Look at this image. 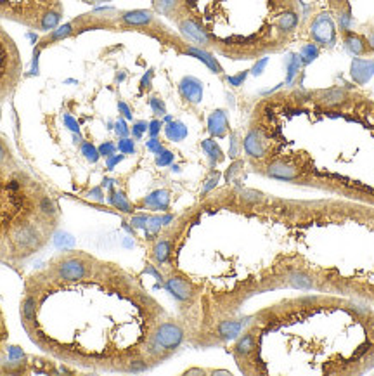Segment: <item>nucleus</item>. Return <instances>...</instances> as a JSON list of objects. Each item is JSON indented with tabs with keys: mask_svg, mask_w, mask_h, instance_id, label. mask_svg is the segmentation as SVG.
<instances>
[{
	"mask_svg": "<svg viewBox=\"0 0 374 376\" xmlns=\"http://www.w3.org/2000/svg\"><path fill=\"white\" fill-rule=\"evenodd\" d=\"M158 307L113 263L92 259L82 277L49 267L24 281L21 322L31 342L66 364L96 370H144Z\"/></svg>",
	"mask_w": 374,
	"mask_h": 376,
	"instance_id": "1",
	"label": "nucleus"
},
{
	"mask_svg": "<svg viewBox=\"0 0 374 376\" xmlns=\"http://www.w3.org/2000/svg\"><path fill=\"white\" fill-rule=\"evenodd\" d=\"M59 209L33 181L0 168V262L19 265L42 252L58 227Z\"/></svg>",
	"mask_w": 374,
	"mask_h": 376,
	"instance_id": "2",
	"label": "nucleus"
},
{
	"mask_svg": "<svg viewBox=\"0 0 374 376\" xmlns=\"http://www.w3.org/2000/svg\"><path fill=\"white\" fill-rule=\"evenodd\" d=\"M23 72L19 51L12 38L0 26V103L16 89Z\"/></svg>",
	"mask_w": 374,
	"mask_h": 376,
	"instance_id": "3",
	"label": "nucleus"
},
{
	"mask_svg": "<svg viewBox=\"0 0 374 376\" xmlns=\"http://www.w3.org/2000/svg\"><path fill=\"white\" fill-rule=\"evenodd\" d=\"M186 332L176 321H162L156 326L153 338L148 345V356L153 359H162L170 356L182 345Z\"/></svg>",
	"mask_w": 374,
	"mask_h": 376,
	"instance_id": "4",
	"label": "nucleus"
},
{
	"mask_svg": "<svg viewBox=\"0 0 374 376\" xmlns=\"http://www.w3.org/2000/svg\"><path fill=\"white\" fill-rule=\"evenodd\" d=\"M309 33L319 47H333L338 38V26L330 13H321L310 23Z\"/></svg>",
	"mask_w": 374,
	"mask_h": 376,
	"instance_id": "5",
	"label": "nucleus"
},
{
	"mask_svg": "<svg viewBox=\"0 0 374 376\" xmlns=\"http://www.w3.org/2000/svg\"><path fill=\"white\" fill-rule=\"evenodd\" d=\"M165 288L177 298L179 302H191L196 297V290L191 281L184 277L182 274H172L165 279Z\"/></svg>",
	"mask_w": 374,
	"mask_h": 376,
	"instance_id": "6",
	"label": "nucleus"
},
{
	"mask_svg": "<svg viewBox=\"0 0 374 376\" xmlns=\"http://www.w3.org/2000/svg\"><path fill=\"white\" fill-rule=\"evenodd\" d=\"M177 23H179L180 33H182L187 40H191L192 45H196V47H203V49L210 47L208 35L205 33V30H203V28L199 26L192 17L182 16L177 19Z\"/></svg>",
	"mask_w": 374,
	"mask_h": 376,
	"instance_id": "7",
	"label": "nucleus"
},
{
	"mask_svg": "<svg viewBox=\"0 0 374 376\" xmlns=\"http://www.w3.org/2000/svg\"><path fill=\"white\" fill-rule=\"evenodd\" d=\"M243 147L244 153L250 158H253V160H262V158H265V153H267L265 139L258 129H251L248 132V136L243 140Z\"/></svg>",
	"mask_w": 374,
	"mask_h": 376,
	"instance_id": "8",
	"label": "nucleus"
},
{
	"mask_svg": "<svg viewBox=\"0 0 374 376\" xmlns=\"http://www.w3.org/2000/svg\"><path fill=\"white\" fill-rule=\"evenodd\" d=\"M265 174L272 179H279V181H293V179L300 177L298 168L286 160L271 161L265 168Z\"/></svg>",
	"mask_w": 374,
	"mask_h": 376,
	"instance_id": "9",
	"label": "nucleus"
},
{
	"mask_svg": "<svg viewBox=\"0 0 374 376\" xmlns=\"http://www.w3.org/2000/svg\"><path fill=\"white\" fill-rule=\"evenodd\" d=\"M179 92L187 103L199 104L203 99V83L194 76H184L179 83Z\"/></svg>",
	"mask_w": 374,
	"mask_h": 376,
	"instance_id": "10",
	"label": "nucleus"
},
{
	"mask_svg": "<svg viewBox=\"0 0 374 376\" xmlns=\"http://www.w3.org/2000/svg\"><path fill=\"white\" fill-rule=\"evenodd\" d=\"M341 38H343L345 49H347L350 54H354V56L371 54L369 45H368V38H366L364 35L355 33V31H352V30H347V31H341Z\"/></svg>",
	"mask_w": 374,
	"mask_h": 376,
	"instance_id": "11",
	"label": "nucleus"
},
{
	"mask_svg": "<svg viewBox=\"0 0 374 376\" xmlns=\"http://www.w3.org/2000/svg\"><path fill=\"white\" fill-rule=\"evenodd\" d=\"M298 23H300L298 13L293 10L291 7H288V9L279 13L278 19H275V31H278L279 37H288V35H291L293 31L296 30Z\"/></svg>",
	"mask_w": 374,
	"mask_h": 376,
	"instance_id": "12",
	"label": "nucleus"
},
{
	"mask_svg": "<svg viewBox=\"0 0 374 376\" xmlns=\"http://www.w3.org/2000/svg\"><path fill=\"white\" fill-rule=\"evenodd\" d=\"M120 21H124L127 26H134V28H146L149 24L156 23L155 13L151 10H127V13H120Z\"/></svg>",
	"mask_w": 374,
	"mask_h": 376,
	"instance_id": "13",
	"label": "nucleus"
},
{
	"mask_svg": "<svg viewBox=\"0 0 374 376\" xmlns=\"http://www.w3.org/2000/svg\"><path fill=\"white\" fill-rule=\"evenodd\" d=\"M373 75H374V61L361 58H355L354 61H352L350 76L355 83L364 85V83H368L369 80H371Z\"/></svg>",
	"mask_w": 374,
	"mask_h": 376,
	"instance_id": "14",
	"label": "nucleus"
},
{
	"mask_svg": "<svg viewBox=\"0 0 374 376\" xmlns=\"http://www.w3.org/2000/svg\"><path fill=\"white\" fill-rule=\"evenodd\" d=\"M317 103L321 106L326 108H338L341 104H345L348 101V92L347 90L340 89V87H331V89L323 90V92L317 94Z\"/></svg>",
	"mask_w": 374,
	"mask_h": 376,
	"instance_id": "15",
	"label": "nucleus"
},
{
	"mask_svg": "<svg viewBox=\"0 0 374 376\" xmlns=\"http://www.w3.org/2000/svg\"><path fill=\"white\" fill-rule=\"evenodd\" d=\"M229 118H227V113L223 110H215L208 117V132L210 136L213 137H226L229 133Z\"/></svg>",
	"mask_w": 374,
	"mask_h": 376,
	"instance_id": "16",
	"label": "nucleus"
},
{
	"mask_svg": "<svg viewBox=\"0 0 374 376\" xmlns=\"http://www.w3.org/2000/svg\"><path fill=\"white\" fill-rule=\"evenodd\" d=\"M184 54L192 56V58L199 59L201 63H205L206 66H208L210 70H212L213 73H222V66L219 65V61H216L215 58H213L212 54H210L208 51H205L203 47H196V45H186V47L182 49Z\"/></svg>",
	"mask_w": 374,
	"mask_h": 376,
	"instance_id": "17",
	"label": "nucleus"
},
{
	"mask_svg": "<svg viewBox=\"0 0 374 376\" xmlns=\"http://www.w3.org/2000/svg\"><path fill=\"white\" fill-rule=\"evenodd\" d=\"M244 321H236V319H227V321H220L216 326V335L222 340H232L237 338L241 333L244 332Z\"/></svg>",
	"mask_w": 374,
	"mask_h": 376,
	"instance_id": "18",
	"label": "nucleus"
},
{
	"mask_svg": "<svg viewBox=\"0 0 374 376\" xmlns=\"http://www.w3.org/2000/svg\"><path fill=\"white\" fill-rule=\"evenodd\" d=\"M144 203L148 209L151 210H160V212H167L170 206V195L169 191H165V189H158V191L151 193L149 196H146Z\"/></svg>",
	"mask_w": 374,
	"mask_h": 376,
	"instance_id": "19",
	"label": "nucleus"
},
{
	"mask_svg": "<svg viewBox=\"0 0 374 376\" xmlns=\"http://www.w3.org/2000/svg\"><path fill=\"white\" fill-rule=\"evenodd\" d=\"M302 59L298 54H289L286 59V87H293L296 82V76L302 70Z\"/></svg>",
	"mask_w": 374,
	"mask_h": 376,
	"instance_id": "20",
	"label": "nucleus"
},
{
	"mask_svg": "<svg viewBox=\"0 0 374 376\" xmlns=\"http://www.w3.org/2000/svg\"><path fill=\"white\" fill-rule=\"evenodd\" d=\"M289 286L296 288V290H312L314 288V279L309 274L302 272V270H293L288 276Z\"/></svg>",
	"mask_w": 374,
	"mask_h": 376,
	"instance_id": "21",
	"label": "nucleus"
},
{
	"mask_svg": "<svg viewBox=\"0 0 374 376\" xmlns=\"http://www.w3.org/2000/svg\"><path fill=\"white\" fill-rule=\"evenodd\" d=\"M180 6H182V0H153L155 10L156 13L163 14V16L173 17L179 13Z\"/></svg>",
	"mask_w": 374,
	"mask_h": 376,
	"instance_id": "22",
	"label": "nucleus"
},
{
	"mask_svg": "<svg viewBox=\"0 0 374 376\" xmlns=\"http://www.w3.org/2000/svg\"><path fill=\"white\" fill-rule=\"evenodd\" d=\"M201 147L206 153V156H208L210 163L212 165H216V163H220V161H223V151H222V147L216 144V140H213V139L203 140Z\"/></svg>",
	"mask_w": 374,
	"mask_h": 376,
	"instance_id": "23",
	"label": "nucleus"
},
{
	"mask_svg": "<svg viewBox=\"0 0 374 376\" xmlns=\"http://www.w3.org/2000/svg\"><path fill=\"white\" fill-rule=\"evenodd\" d=\"M165 133L170 140H173V142H180V140H184L187 137V126L184 125L182 122L172 120L167 124Z\"/></svg>",
	"mask_w": 374,
	"mask_h": 376,
	"instance_id": "24",
	"label": "nucleus"
},
{
	"mask_svg": "<svg viewBox=\"0 0 374 376\" xmlns=\"http://www.w3.org/2000/svg\"><path fill=\"white\" fill-rule=\"evenodd\" d=\"M153 255H155V260L160 263V265H165V263L170 260V256H172V241L160 240L158 243L155 245Z\"/></svg>",
	"mask_w": 374,
	"mask_h": 376,
	"instance_id": "25",
	"label": "nucleus"
},
{
	"mask_svg": "<svg viewBox=\"0 0 374 376\" xmlns=\"http://www.w3.org/2000/svg\"><path fill=\"white\" fill-rule=\"evenodd\" d=\"M321 54V49L317 44H305L302 47V51H300V59H302V65L303 66H309L312 65L314 61H316L317 58H319Z\"/></svg>",
	"mask_w": 374,
	"mask_h": 376,
	"instance_id": "26",
	"label": "nucleus"
},
{
	"mask_svg": "<svg viewBox=\"0 0 374 376\" xmlns=\"http://www.w3.org/2000/svg\"><path fill=\"white\" fill-rule=\"evenodd\" d=\"M110 203L113 206H117L118 210H121V212H127V213L134 212V206H132V203L128 202L127 196H125L124 193H118V191L117 193H111Z\"/></svg>",
	"mask_w": 374,
	"mask_h": 376,
	"instance_id": "27",
	"label": "nucleus"
},
{
	"mask_svg": "<svg viewBox=\"0 0 374 376\" xmlns=\"http://www.w3.org/2000/svg\"><path fill=\"white\" fill-rule=\"evenodd\" d=\"M7 342H9V328H7L6 316H3L2 309H0V359L3 357V354L7 352Z\"/></svg>",
	"mask_w": 374,
	"mask_h": 376,
	"instance_id": "28",
	"label": "nucleus"
},
{
	"mask_svg": "<svg viewBox=\"0 0 374 376\" xmlns=\"http://www.w3.org/2000/svg\"><path fill=\"white\" fill-rule=\"evenodd\" d=\"M237 196H239V199L243 203H251V205H255V203H264L265 202L264 193L255 191V189H243V191L237 193Z\"/></svg>",
	"mask_w": 374,
	"mask_h": 376,
	"instance_id": "29",
	"label": "nucleus"
},
{
	"mask_svg": "<svg viewBox=\"0 0 374 376\" xmlns=\"http://www.w3.org/2000/svg\"><path fill=\"white\" fill-rule=\"evenodd\" d=\"M71 33H73V23H68V24H65V26H61V28H58V30L52 31V33L49 35L47 38H45L44 44H51V42H58V40H61V38L69 37V35H71Z\"/></svg>",
	"mask_w": 374,
	"mask_h": 376,
	"instance_id": "30",
	"label": "nucleus"
},
{
	"mask_svg": "<svg viewBox=\"0 0 374 376\" xmlns=\"http://www.w3.org/2000/svg\"><path fill=\"white\" fill-rule=\"evenodd\" d=\"M337 13H338V28H340V31L350 30V24H352L350 7H345V9L337 10Z\"/></svg>",
	"mask_w": 374,
	"mask_h": 376,
	"instance_id": "31",
	"label": "nucleus"
},
{
	"mask_svg": "<svg viewBox=\"0 0 374 376\" xmlns=\"http://www.w3.org/2000/svg\"><path fill=\"white\" fill-rule=\"evenodd\" d=\"M82 153L85 154V158L89 161H92V163H96L97 160H99V149H97V147H94V144H90V142H83L82 144Z\"/></svg>",
	"mask_w": 374,
	"mask_h": 376,
	"instance_id": "32",
	"label": "nucleus"
},
{
	"mask_svg": "<svg viewBox=\"0 0 374 376\" xmlns=\"http://www.w3.org/2000/svg\"><path fill=\"white\" fill-rule=\"evenodd\" d=\"M149 106L155 111L156 117H165L167 115V106L165 103H163V99H160V97H151V99H149Z\"/></svg>",
	"mask_w": 374,
	"mask_h": 376,
	"instance_id": "33",
	"label": "nucleus"
},
{
	"mask_svg": "<svg viewBox=\"0 0 374 376\" xmlns=\"http://www.w3.org/2000/svg\"><path fill=\"white\" fill-rule=\"evenodd\" d=\"M118 149L121 151V154H134L135 153V142L128 137H121L120 142H118Z\"/></svg>",
	"mask_w": 374,
	"mask_h": 376,
	"instance_id": "34",
	"label": "nucleus"
},
{
	"mask_svg": "<svg viewBox=\"0 0 374 376\" xmlns=\"http://www.w3.org/2000/svg\"><path fill=\"white\" fill-rule=\"evenodd\" d=\"M172 161H173V153H172V151L163 149L162 153L156 154V165H158V167H169V165L172 163Z\"/></svg>",
	"mask_w": 374,
	"mask_h": 376,
	"instance_id": "35",
	"label": "nucleus"
},
{
	"mask_svg": "<svg viewBox=\"0 0 374 376\" xmlns=\"http://www.w3.org/2000/svg\"><path fill=\"white\" fill-rule=\"evenodd\" d=\"M239 149H241L239 136H237L236 132H232V133H230V149H229L230 158H237V154H239Z\"/></svg>",
	"mask_w": 374,
	"mask_h": 376,
	"instance_id": "36",
	"label": "nucleus"
},
{
	"mask_svg": "<svg viewBox=\"0 0 374 376\" xmlns=\"http://www.w3.org/2000/svg\"><path fill=\"white\" fill-rule=\"evenodd\" d=\"M148 126H149V124H148V122H144V120L135 122L134 126H132V133H134L135 139H141V137L144 136L146 132H148Z\"/></svg>",
	"mask_w": 374,
	"mask_h": 376,
	"instance_id": "37",
	"label": "nucleus"
},
{
	"mask_svg": "<svg viewBox=\"0 0 374 376\" xmlns=\"http://www.w3.org/2000/svg\"><path fill=\"white\" fill-rule=\"evenodd\" d=\"M7 163H10V153H9V147H7V144L3 142L2 139H0V168L6 167Z\"/></svg>",
	"mask_w": 374,
	"mask_h": 376,
	"instance_id": "38",
	"label": "nucleus"
},
{
	"mask_svg": "<svg viewBox=\"0 0 374 376\" xmlns=\"http://www.w3.org/2000/svg\"><path fill=\"white\" fill-rule=\"evenodd\" d=\"M97 149H99L101 156L110 158V156H113L114 151H117V146H114L113 142H104V144H101V146L97 147Z\"/></svg>",
	"mask_w": 374,
	"mask_h": 376,
	"instance_id": "39",
	"label": "nucleus"
},
{
	"mask_svg": "<svg viewBox=\"0 0 374 376\" xmlns=\"http://www.w3.org/2000/svg\"><path fill=\"white\" fill-rule=\"evenodd\" d=\"M246 79H248V70H246V72H241L239 75L229 76V79H227V80H229V83H230V85H232V87H241V85H243L244 80H246Z\"/></svg>",
	"mask_w": 374,
	"mask_h": 376,
	"instance_id": "40",
	"label": "nucleus"
},
{
	"mask_svg": "<svg viewBox=\"0 0 374 376\" xmlns=\"http://www.w3.org/2000/svg\"><path fill=\"white\" fill-rule=\"evenodd\" d=\"M148 149L151 151L153 154H158V153H162V151L165 149V147H163V144L160 142V140L156 139V137H151V140H148Z\"/></svg>",
	"mask_w": 374,
	"mask_h": 376,
	"instance_id": "41",
	"label": "nucleus"
},
{
	"mask_svg": "<svg viewBox=\"0 0 374 376\" xmlns=\"http://www.w3.org/2000/svg\"><path fill=\"white\" fill-rule=\"evenodd\" d=\"M267 65H269V58H262L260 61H257V65H255L253 68H251V73H253L255 76L262 75V72H264L265 66H267Z\"/></svg>",
	"mask_w": 374,
	"mask_h": 376,
	"instance_id": "42",
	"label": "nucleus"
},
{
	"mask_svg": "<svg viewBox=\"0 0 374 376\" xmlns=\"http://www.w3.org/2000/svg\"><path fill=\"white\" fill-rule=\"evenodd\" d=\"M114 130H117V133L120 137H127L128 132H130V130H128V126H127V122H125V120H118L117 125H114Z\"/></svg>",
	"mask_w": 374,
	"mask_h": 376,
	"instance_id": "43",
	"label": "nucleus"
},
{
	"mask_svg": "<svg viewBox=\"0 0 374 376\" xmlns=\"http://www.w3.org/2000/svg\"><path fill=\"white\" fill-rule=\"evenodd\" d=\"M148 215H139L134 217L132 219V224H134V227H137V229H146V224H148Z\"/></svg>",
	"mask_w": 374,
	"mask_h": 376,
	"instance_id": "44",
	"label": "nucleus"
},
{
	"mask_svg": "<svg viewBox=\"0 0 374 376\" xmlns=\"http://www.w3.org/2000/svg\"><path fill=\"white\" fill-rule=\"evenodd\" d=\"M153 75H155V72H153V70H149V72L146 73L144 76H142V80H141V90H146V89H149V87H151Z\"/></svg>",
	"mask_w": 374,
	"mask_h": 376,
	"instance_id": "45",
	"label": "nucleus"
},
{
	"mask_svg": "<svg viewBox=\"0 0 374 376\" xmlns=\"http://www.w3.org/2000/svg\"><path fill=\"white\" fill-rule=\"evenodd\" d=\"M160 130H162V122H160V120H153L148 126V132H149V136H151V137L158 136Z\"/></svg>",
	"mask_w": 374,
	"mask_h": 376,
	"instance_id": "46",
	"label": "nucleus"
},
{
	"mask_svg": "<svg viewBox=\"0 0 374 376\" xmlns=\"http://www.w3.org/2000/svg\"><path fill=\"white\" fill-rule=\"evenodd\" d=\"M118 110H120V113L124 115V118L130 120V118H132V111H130V108H128L127 103L120 101V103H118Z\"/></svg>",
	"mask_w": 374,
	"mask_h": 376,
	"instance_id": "47",
	"label": "nucleus"
},
{
	"mask_svg": "<svg viewBox=\"0 0 374 376\" xmlns=\"http://www.w3.org/2000/svg\"><path fill=\"white\" fill-rule=\"evenodd\" d=\"M124 158H125L124 154H117V156L113 154V156H110L108 158V168H110V170H113V168L117 167V165L120 163L121 160H124Z\"/></svg>",
	"mask_w": 374,
	"mask_h": 376,
	"instance_id": "48",
	"label": "nucleus"
},
{
	"mask_svg": "<svg viewBox=\"0 0 374 376\" xmlns=\"http://www.w3.org/2000/svg\"><path fill=\"white\" fill-rule=\"evenodd\" d=\"M330 3L334 10H341L345 9V7H350L348 0H330Z\"/></svg>",
	"mask_w": 374,
	"mask_h": 376,
	"instance_id": "49",
	"label": "nucleus"
},
{
	"mask_svg": "<svg viewBox=\"0 0 374 376\" xmlns=\"http://www.w3.org/2000/svg\"><path fill=\"white\" fill-rule=\"evenodd\" d=\"M65 124H66V126H68L69 130H71V132H75V133H78V132H80L78 124H76V122L73 120V118L69 117V115H66V117H65Z\"/></svg>",
	"mask_w": 374,
	"mask_h": 376,
	"instance_id": "50",
	"label": "nucleus"
},
{
	"mask_svg": "<svg viewBox=\"0 0 374 376\" xmlns=\"http://www.w3.org/2000/svg\"><path fill=\"white\" fill-rule=\"evenodd\" d=\"M216 181H219V174H215L213 175V179H210L208 181V184L205 186V189H203V195H206V193L210 191V189H213L216 186Z\"/></svg>",
	"mask_w": 374,
	"mask_h": 376,
	"instance_id": "51",
	"label": "nucleus"
},
{
	"mask_svg": "<svg viewBox=\"0 0 374 376\" xmlns=\"http://www.w3.org/2000/svg\"><path fill=\"white\" fill-rule=\"evenodd\" d=\"M90 196H92V198H96V199H99V202H103V193H101L99 188L94 189V191L90 193Z\"/></svg>",
	"mask_w": 374,
	"mask_h": 376,
	"instance_id": "52",
	"label": "nucleus"
},
{
	"mask_svg": "<svg viewBox=\"0 0 374 376\" xmlns=\"http://www.w3.org/2000/svg\"><path fill=\"white\" fill-rule=\"evenodd\" d=\"M368 38V45H369V51L374 52V31H371V33H369V37H366Z\"/></svg>",
	"mask_w": 374,
	"mask_h": 376,
	"instance_id": "53",
	"label": "nucleus"
}]
</instances>
